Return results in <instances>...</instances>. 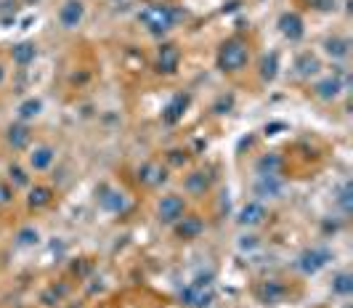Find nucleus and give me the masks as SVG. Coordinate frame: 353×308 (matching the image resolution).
Listing matches in <instances>:
<instances>
[{
	"mask_svg": "<svg viewBox=\"0 0 353 308\" xmlns=\"http://www.w3.org/2000/svg\"><path fill=\"white\" fill-rule=\"evenodd\" d=\"M330 290H332L335 298H351L353 295V274L351 271H337L335 276H332Z\"/></svg>",
	"mask_w": 353,
	"mask_h": 308,
	"instance_id": "bb28decb",
	"label": "nucleus"
},
{
	"mask_svg": "<svg viewBox=\"0 0 353 308\" xmlns=\"http://www.w3.org/2000/svg\"><path fill=\"white\" fill-rule=\"evenodd\" d=\"M40 112H43V101L32 96V99H24V101L19 104L17 117H19V123H32L35 117H40Z\"/></svg>",
	"mask_w": 353,
	"mask_h": 308,
	"instance_id": "cd10ccee",
	"label": "nucleus"
},
{
	"mask_svg": "<svg viewBox=\"0 0 353 308\" xmlns=\"http://www.w3.org/2000/svg\"><path fill=\"white\" fill-rule=\"evenodd\" d=\"M11 61L17 64V67H30V64H35V59H37V43L35 40H19V43H14L11 45Z\"/></svg>",
	"mask_w": 353,
	"mask_h": 308,
	"instance_id": "4be33fe9",
	"label": "nucleus"
},
{
	"mask_svg": "<svg viewBox=\"0 0 353 308\" xmlns=\"http://www.w3.org/2000/svg\"><path fill=\"white\" fill-rule=\"evenodd\" d=\"M6 77H8V72H6V64H3V61H0V85H3V83H6Z\"/></svg>",
	"mask_w": 353,
	"mask_h": 308,
	"instance_id": "e433bc0d",
	"label": "nucleus"
},
{
	"mask_svg": "<svg viewBox=\"0 0 353 308\" xmlns=\"http://www.w3.org/2000/svg\"><path fill=\"white\" fill-rule=\"evenodd\" d=\"M321 48H324V54L330 56L332 61H345V59L351 56L353 43H351V37H345V35H330V37H324Z\"/></svg>",
	"mask_w": 353,
	"mask_h": 308,
	"instance_id": "412c9836",
	"label": "nucleus"
},
{
	"mask_svg": "<svg viewBox=\"0 0 353 308\" xmlns=\"http://www.w3.org/2000/svg\"><path fill=\"white\" fill-rule=\"evenodd\" d=\"M186 163H189V154L186 152H181V149L165 152V167H183Z\"/></svg>",
	"mask_w": 353,
	"mask_h": 308,
	"instance_id": "7c9ffc66",
	"label": "nucleus"
},
{
	"mask_svg": "<svg viewBox=\"0 0 353 308\" xmlns=\"http://www.w3.org/2000/svg\"><path fill=\"white\" fill-rule=\"evenodd\" d=\"M321 59H319L314 51H303V54L295 56V61H292V74L298 77V80H316L319 74H321Z\"/></svg>",
	"mask_w": 353,
	"mask_h": 308,
	"instance_id": "2eb2a0df",
	"label": "nucleus"
},
{
	"mask_svg": "<svg viewBox=\"0 0 353 308\" xmlns=\"http://www.w3.org/2000/svg\"><path fill=\"white\" fill-rule=\"evenodd\" d=\"M252 298L255 303L261 306H284L292 300V285L287 279H276V276H268V279H261L252 285Z\"/></svg>",
	"mask_w": 353,
	"mask_h": 308,
	"instance_id": "20e7f679",
	"label": "nucleus"
},
{
	"mask_svg": "<svg viewBox=\"0 0 353 308\" xmlns=\"http://www.w3.org/2000/svg\"><path fill=\"white\" fill-rule=\"evenodd\" d=\"M335 205L343 216L348 218L353 213V181H343L335 192Z\"/></svg>",
	"mask_w": 353,
	"mask_h": 308,
	"instance_id": "a878e982",
	"label": "nucleus"
},
{
	"mask_svg": "<svg viewBox=\"0 0 353 308\" xmlns=\"http://www.w3.org/2000/svg\"><path fill=\"white\" fill-rule=\"evenodd\" d=\"M85 19V3L83 0H64L59 8V24L64 30H77Z\"/></svg>",
	"mask_w": 353,
	"mask_h": 308,
	"instance_id": "aec40b11",
	"label": "nucleus"
},
{
	"mask_svg": "<svg viewBox=\"0 0 353 308\" xmlns=\"http://www.w3.org/2000/svg\"><path fill=\"white\" fill-rule=\"evenodd\" d=\"M345 91V72L343 67H335L332 74H319L316 80L311 83V96L316 101H324V104H332L337 101Z\"/></svg>",
	"mask_w": 353,
	"mask_h": 308,
	"instance_id": "39448f33",
	"label": "nucleus"
},
{
	"mask_svg": "<svg viewBox=\"0 0 353 308\" xmlns=\"http://www.w3.org/2000/svg\"><path fill=\"white\" fill-rule=\"evenodd\" d=\"M53 163H56V149L51 144H35L27 149V165H30V170L46 173V170L53 167Z\"/></svg>",
	"mask_w": 353,
	"mask_h": 308,
	"instance_id": "f3484780",
	"label": "nucleus"
},
{
	"mask_svg": "<svg viewBox=\"0 0 353 308\" xmlns=\"http://www.w3.org/2000/svg\"><path fill=\"white\" fill-rule=\"evenodd\" d=\"M282 127H287L284 123H271V125H265V136H274V130H282Z\"/></svg>",
	"mask_w": 353,
	"mask_h": 308,
	"instance_id": "c9c22d12",
	"label": "nucleus"
},
{
	"mask_svg": "<svg viewBox=\"0 0 353 308\" xmlns=\"http://www.w3.org/2000/svg\"><path fill=\"white\" fill-rule=\"evenodd\" d=\"M14 202V186L0 178V207H8Z\"/></svg>",
	"mask_w": 353,
	"mask_h": 308,
	"instance_id": "72a5a7b5",
	"label": "nucleus"
},
{
	"mask_svg": "<svg viewBox=\"0 0 353 308\" xmlns=\"http://www.w3.org/2000/svg\"><path fill=\"white\" fill-rule=\"evenodd\" d=\"M189 213V202L186 197H181V194H165V197H159L157 202V220L162 226H173L176 220Z\"/></svg>",
	"mask_w": 353,
	"mask_h": 308,
	"instance_id": "0eeeda50",
	"label": "nucleus"
},
{
	"mask_svg": "<svg viewBox=\"0 0 353 308\" xmlns=\"http://www.w3.org/2000/svg\"><path fill=\"white\" fill-rule=\"evenodd\" d=\"M136 181L146 186V189H157V186L168 181V167L162 163H154V160H146L136 170Z\"/></svg>",
	"mask_w": 353,
	"mask_h": 308,
	"instance_id": "4468645a",
	"label": "nucleus"
},
{
	"mask_svg": "<svg viewBox=\"0 0 353 308\" xmlns=\"http://www.w3.org/2000/svg\"><path fill=\"white\" fill-rule=\"evenodd\" d=\"M255 247H261V236H255V234L239 236V250H242V253H250V250H255Z\"/></svg>",
	"mask_w": 353,
	"mask_h": 308,
	"instance_id": "f704fd0d",
	"label": "nucleus"
},
{
	"mask_svg": "<svg viewBox=\"0 0 353 308\" xmlns=\"http://www.w3.org/2000/svg\"><path fill=\"white\" fill-rule=\"evenodd\" d=\"M53 200H56V192H53L51 186H46V183H35L27 192V207L30 210H46Z\"/></svg>",
	"mask_w": 353,
	"mask_h": 308,
	"instance_id": "b1692460",
	"label": "nucleus"
},
{
	"mask_svg": "<svg viewBox=\"0 0 353 308\" xmlns=\"http://www.w3.org/2000/svg\"><path fill=\"white\" fill-rule=\"evenodd\" d=\"M276 27H279L284 40H290V43H298L305 35V21H303V17L298 11H284V14H279Z\"/></svg>",
	"mask_w": 353,
	"mask_h": 308,
	"instance_id": "dca6fc26",
	"label": "nucleus"
},
{
	"mask_svg": "<svg viewBox=\"0 0 353 308\" xmlns=\"http://www.w3.org/2000/svg\"><path fill=\"white\" fill-rule=\"evenodd\" d=\"M265 220H268V207L261 200H248L236 213V223L242 229H258V226H263Z\"/></svg>",
	"mask_w": 353,
	"mask_h": 308,
	"instance_id": "1a4fd4ad",
	"label": "nucleus"
},
{
	"mask_svg": "<svg viewBox=\"0 0 353 308\" xmlns=\"http://www.w3.org/2000/svg\"><path fill=\"white\" fill-rule=\"evenodd\" d=\"M96 202H99V207H101L104 213H112V216L123 213L125 207H128V197H125V192H120L117 186H109V183H101V186H99V192H96Z\"/></svg>",
	"mask_w": 353,
	"mask_h": 308,
	"instance_id": "9d476101",
	"label": "nucleus"
},
{
	"mask_svg": "<svg viewBox=\"0 0 353 308\" xmlns=\"http://www.w3.org/2000/svg\"><path fill=\"white\" fill-rule=\"evenodd\" d=\"M8 178H11V183H14V186H19V189H30V186H32V181H30V173H27V170H24L19 163L8 165Z\"/></svg>",
	"mask_w": 353,
	"mask_h": 308,
	"instance_id": "c756f323",
	"label": "nucleus"
},
{
	"mask_svg": "<svg viewBox=\"0 0 353 308\" xmlns=\"http://www.w3.org/2000/svg\"><path fill=\"white\" fill-rule=\"evenodd\" d=\"M189 104H192V93L189 91L176 93V96L165 104V109H162V123H165V125H178V123L183 120V114H186Z\"/></svg>",
	"mask_w": 353,
	"mask_h": 308,
	"instance_id": "a211bd4d",
	"label": "nucleus"
},
{
	"mask_svg": "<svg viewBox=\"0 0 353 308\" xmlns=\"http://www.w3.org/2000/svg\"><path fill=\"white\" fill-rule=\"evenodd\" d=\"M332 260V253L327 247H305L298 258H295V269L303 276H316L319 271H324Z\"/></svg>",
	"mask_w": 353,
	"mask_h": 308,
	"instance_id": "423d86ee",
	"label": "nucleus"
},
{
	"mask_svg": "<svg viewBox=\"0 0 353 308\" xmlns=\"http://www.w3.org/2000/svg\"><path fill=\"white\" fill-rule=\"evenodd\" d=\"M215 303V274H196L194 279L181 290L183 308H210Z\"/></svg>",
	"mask_w": 353,
	"mask_h": 308,
	"instance_id": "7ed1b4c3",
	"label": "nucleus"
},
{
	"mask_svg": "<svg viewBox=\"0 0 353 308\" xmlns=\"http://www.w3.org/2000/svg\"><path fill=\"white\" fill-rule=\"evenodd\" d=\"M284 157L279 152H265L255 160V176H282Z\"/></svg>",
	"mask_w": 353,
	"mask_h": 308,
	"instance_id": "5701e85b",
	"label": "nucleus"
},
{
	"mask_svg": "<svg viewBox=\"0 0 353 308\" xmlns=\"http://www.w3.org/2000/svg\"><path fill=\"white\" fill-rule=\"evenodd\" d=\"M279 70H282L279 51H268V54L261 56V61H258V77H261V83H274Z\"/></svg>",
	"mask_w": 353,
	"mask_h": 308,
	"instance_id": "393cba45",
	"label": "nucleus"
},
{
	"mask_svg": "<svg viewBox=\"0 0 353 308\" xmlns=\"http://www.w3.org/2000/svg\"><path fill=\"white\" fill-rule=\"evenodd\" d=\"M311 11H319V14H332L337 11V0H303Z\"/></svg>",
	"mask_w": 353,
	"mask_h": 308,
	"instance_id": "2f4dec72",
	"label": "nucleus"
},
{
	"mask_svg": "<svg viewBox=\"0 0 353 308\" xmlns=\"http://www.w3.org/2000/svg\"><path fill=\"white\" fill-rule=\"evenodd\" d=\"M181 19V11H176L173 6H165V3H152V6H143L139 11V21L141 27L154 37L168 35Z\"/></svg>",
	"mask_w": 353,
	"mask_h": 308,
	"instance_id": "f03ea898",
	"label": "nucleus"
},
{
	"mask_svg": "<svg viewBox=\"0 0 353 308\" xmlns=\"http://www.w3.org/2000/svg\"><path fill=\"white\" fill-rule=\"evenodd\" d=\"M231 109H234V96H221L215 104H212V114H229Z\"/></svg>",
	"mask_w": 353,
	"mask_h": 308,
	"instance_id": "473e14b6",
	"label": "nucleus"
},
{
	"mask_svg": "<svg viewBox=\"0 0 353 308\" xmlns=\"http://www.w3.org/2000/svg\"><path fill=\"white\" fill-rule=\"evenodd\" d=\"M284 176H258L252 183V194L255 200H279L284 194Z\"/></svg>",
	"mask_w": 353,
	"mask_h": 308,
	"instance_id": "9b49d317",
	"label": "nucleus"
},
{
	"mask_svg": "<svg viewBox=\"0 0 353 308\" xmlns=\"http://www.w3.org/2000/svg\"><path fill=\"white\" fill-rule=\"evenodd\" d=\"M40 245V232L35 226H21L17 232V247H37Z\"/></svg>",
	"mask_w": 353,
	"mask_h": 308,
	"instance_id": "c85d7f7f",
	"label": "nucleus"
},
{
	"mask_svg": "<svg viewBox=\"0 0 353 308\" xmlns=\"http://www.w3.org/2000/svg\"><path fill=\"white\" fill-rule=\"evenodd\" d=\"M178 67H181V48H178L176 43H162L157 48L154 70L159 74H165V77H170V74L178 72Z\"/></svg>",
	"mask_w": 353,
	"mask_h": 308,
	"instance_id": "ddd939ff",
	"label": "nucleus"
},
{
	"mask_svg": "<svg viewBox=\"0 0 353 308\" xmlns=\"http://www.w3.org/2000/svg\"><path fill=\"white\" fill-rule=\"evenodd\" d=\"M6 144L11 146L14 152H27L32 146V127L30 123H11L6 127Z\"/></svg>",
	"mask_w": 353,
	"mask_h": 308,
	"instance_id": "6ab92c4d",
	"label": "nucleus"
},
{
	"mask_svg": "<svg viewBox=\"0 0 353 308\" xmlns=\"http://www.w3.org/2000/svg\"><path fill=\"white\" fill-rule=\"evenodd\" d=\"M205 232V218L194 216V213H186V216L173 223V234L178 242H194Z\"/></svg>",
	"mask_w": 353,
	"mask_h": 308,
	"instance_id": "f8f14e48",
	"label": "nucleus"
},
{
	"mask_svg": "<svg viewBox=\"0 0 353 308\" xmlns=\"http://www.w3.org/2000/svg\"><path fill=\"white\" fill-rule=\"evenodd\" d=\"M250 59H252V48H250L248 37L231 35L218 45L215 67L223 74H239L250 67Z\"/></svg>",
	"mask_w": 353,
	"mask_h": 308,
	"instance_id": "f257e3e1",
	"label": "nucleus"
},
{
	"mask_svg": "<svg viewBox=\"0 0 353 308\" xmlns=\"http://www.w3.org/2000/svg\"><path fill=\"white\" fill-rule=\"evenodd\" d=\"M212 178H215V176H212L210 167L189 170V173L183 176V192H186L189 197H205V194H210Z\"/></svg>",
	"mask_w": 353,
	"mask_h": 308,
	"instance_id": "6e6552de",
	"label": "nucleus"
}]
</instances>
